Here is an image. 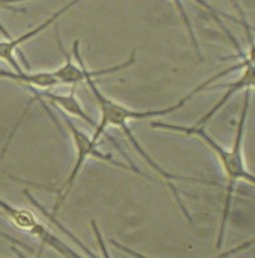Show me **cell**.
<instances>
[{
	"mask_svg": "<svg viewBox=\"0 0 255 258\" xmlns=\"http://www.w3.org/2000/svg\"><path fill=\"white\" fill-rule=\"evenodd\" d=\"M136 61V54L135 52L131 53L130 57L128 58L126 61L121 62L119 64H116L111 68L107 69H102L98 71H92L89 70L87 71L86 74V83L90 87L95 99L97 100L100 110H101V121L97 125L95 132L92 136V140L94 143L99 144L101 138L104 136L106 133V130L108 129L110 126L120 128L122 132L126 135L128 140L132 144L133 148L137 151V153L146 161L148 162L151 157L144 151L140 143L138 142L137 138L134 136L131 129L129 128L128 124L131 121H141V120H148V119H155L159 117H164L169 114H172L174 112L179 111L182 109L192 98H194L196 95H198L201 92L208 91V88L218 79H221L230 73L233 72V69L231 67L221 71L220 73L212 76L211 78L203 81L200 85H198L194 90H192L189 94H187L184 98H182L178 103L175 105H172L170 107L164 108V109H159V110H148V111H136L133 109H130L126 106L112 100L111 98L107 97L97 86V83L95 81L96 77H102L105 75H111L114 73L121 72L123 70H126L132 64H134Z\"/></svg>",
	"mask_w": 255,
	"mask_h": 258,
	"instance_id": "cell-1",
	"label": "cell"
},
{
	"mask_svg": "<svg viewBox=\"0 0 255 258\" xmlns=\"http://www.w3.org/2000/svg\"><path fill=\"white\" fill-rule=\"evenodd\" d=\"M249 107H250V90H246L243 107H242L239 122L236 128V135L234 138L233 145L230 149H226L223 146H221L216 140H214L204 130V127L195 126V125L181 126V125L165 123L161 121H154L151 123V126L154 129L169 131V132L178 133V134H182L189 137H196L200 139L218 158L219 163L227 179V186H226L225 203H224V208L222 213V220H221L218 240L216 244L217 249H219L222 245L225 228H226V222L228 219L230 206H231L236 184L238 182H245L252 186H254L255 184L254 175L250 173L249 170L247 169L245 159H244V154H243V143H244V136H245Z\"/></svg>",
	"mask_w": 255,
	"mask_h": 258,
	"instance_id": "cell-2",
	"label": "cell"
},
{
	"mask_svg": "<svg viewBox=\"0 0 255 258\" xmlns=\"http://www.w3.org/2000/svg\"><path fill=\"white\" fill-rule=\"evenodd\" d=\"M62 113V112H61ZM62 117L66 123V126L69 130L74 145H75V149H76V161L74 163V167L68 177V179L66 180V182L63 183V185L61 186V188L57 191V197H56V201L54 203L53 209L51 214H48L47 211L42 208L32 197L30 194H28V192H26L25 194L27 195V197L30 199V201L41 211L43 212V214L51 217V218H55L57 211L59 210V208L61 207V205L65 203V201L67 200V198L69 197V195L72 192V189L75 185V182L77 180V178L79 177L80 173L82 172V169L86 163L87 160L94 158L97 160H101L104 161L106 163H109L111 165H114L116 167H119L121 169H125V170H130V171H134L135 173H140L139 169L135 166H131V165H127L123 162H120L118 160H116L111 154H106L103 153L102 151H100L98 149L99 144L94 143L92 140V137H90L89 135H87L85 132L78 129L73 122L71 121V119L65 114L62 113Z\"/></svg>",
	"mask_w": 255,
	"mask_h": 258,
	"instance_id": "cell-3",
	"label": "cell"
},
{
	"mask_svg": "<svg viewBox=\"0 0 255 258\" xmlns=\"http://www.w3.org/2000/svg\"><path fill=\"white\" fill-rule=\"evenodd\" d=\"M241 56H243V73L241 74V76L239 77L238 80L226 84V85H218L216 87H209L208 90H213V89H222V88H226V91L224 93V95L222 96V98L215 104V106L209 111L207 112L197 123L195 126H200L203 127L207 122H209L225 105L226 103L238 92H241L243 90H250L254 88L255 82V67H254V43H253V39L251 40V44L249 45V48L247 50V52H243L240 51Z\"/></svg>",
	"mask_w": 255,
	"mask_h": 258,
	"instance_id": "cell-4",
	"label": "cell"
},
{
	"mask_svg": "<svg viewBox=\"0 0 255 258\" xmlns=\"http://www.w3.org/2000/svg\"><path fill=\"white\" fill-rule=\"evenodd\" d=\"M84 0H72L65 6H62L60 9H58L56 12H54L52 15H50L47 19H45L43 22H41L39 25L36 27L28 30L27 32L15 37V38H10L6 39L3 41H0V60H3L6 62L11 70L21 73L23 70L20 68L18 60L16 59L15 56V51L18 49V47L44 31L47 27H49L51 24L55 23L60 17H62L67 12H69L72 8H74L76 5L81 3Z\"/></svg>",
	"mask_w": 255,
	"mask_h": 258,
	"instance_id": "cell-5",
	"label": "cell"
},
{
	"mask_svg": "<svg viewBox=\"0 0 255 258\" xmlns=\"http://www.w3.org/2000/svg\"><path fill=\"white\" fill-rule=\"evenodd\" d=\"M34 94V97L31 99L30 104L35 101H47L50 104L57 107L62 113L69 114L71 116H74L76 118H79L92 126L96 129L97 123L85 112L82 105L80 104L79 100L76 97V87H73L72 92L69 95H60V94H53V93H39L35 90H31Z\"/></svg>",
	"mask_w": 255,
	"mask_h": 258,
	"instance_id": "cell-6",
	"label": "cell"
},
{
	"mask_svg": "<svg viewBox=\"0 0 255 258\" xmlns=\"http://www.w3.org/2000/svg\"><path fill=\"white\" fill-rule=\"evenodd\" d=\"M0 79L22 84L27 88H30L31 90H33L34 88L48 89L55 86H61L60 78L56 70H53L51 72L35 73H27L24 71L18 73L13 70H0Z\"/></svg>",
	"mask_w": 255,
	"mask_h": 258,
	"instance_id": "cell-7",
	"label": "cell"
},
{
	"mask_svg": "<svg viewBox=\"0 0 255 258\" xmlns=\"http://www.w3.org/2000/svg\"><path fill=\"white\" fill-rule=\"evenodd\" d=\"M49 220H50L52 223H54V224L57 226V228H59V229H60L67 236H69L76 244H78V245L83 249V251L86 252V253L90 256V258H98L94 252H92L84 243H82L72 232H70L68 229H66L65 226H62L59 222H57L56 218H50ZM91 225H92V229H93V231H94L95 237H96V239H97V242H98V245H99V247H100V250H101V253H102L103 258H113L112 257V255H111V253H110V251H109L108 246L106 245V241H105V238H104V236H103V233H102V231L100 230L99 225H98V223H97V221H96L95 219H93V220L91 221Z\"/></svg>",
	"mask_w": 255,
	"mask_h": 258,
	"instance_id": "cell-8",
	"label": "cell"
},
{
	"mask_svg": "<svg viewBox=\"0 0 255 258\" xmlns=\"http://www.w3.org/2000/svg\"><path fill=\"white\" fill-rule=\"evenodd\" d=\"M174 3H175V5L177 6V8H178V11H179V13H180V15H181V17H182V19H183V21H184V23H185V26L187 27V29H188V32H189V35H190V38H191V40H192V42H193V44H194V46L196 47V49L198 50V52H199V48H198V43H197V40H196V37H195V35H194V30H193V28H192V26H191V22H190V20H189V18H188V15H187V12H186V10H185V8H184V6H183V4H182V2H181V0H172ZM195 2H197L198 4H200L202 7H204L205 9H207L214 17H216L217 19H218V16H217V13H216V11L211 7V5H209L205 0H194Z\"/></svg>",
	"mask_w": 255,
	"mask_h": 258,
	"instance_id": "cell-9",
	"label": "cell"
},
{
	"mask_svg": "<svg viewBox=\"0 0 255 258\" xmlns=\"http://www.w3.org/2000/svg\"><path fill=\"white\" fill-rule=\"evenodd\" d=\"M25 1H30V0H0V9H7V10H16L14 5L17 3H22ZM0 34H2L5 39H10L12 38L8 30L4 27V25L0 22Z\"/></svg>",
	"mask_w": 255,
	"mask_h": 258,
	"instance_id": "cell-10",
	"label": "cell"
},
{
	"mask_svg": "<svg viewBox=\"0 0 255 258\" xmlns=\"http://www.w3.org/2000/svg\"><path fill=\"white\" fill-rule=\"evenodd\" d=\"M110 242L117 248V249H119V250H121L124 254H126L128 256H130V257L132 258H153L150 257V256H147V255H144V254H142V253H140V252H138V251H136V250H134V249H132V248H130V247H128L126 245H124V244H122V243H120V242H118V241H116V240H113V239H111L110 240ZM219 257V256H218ZM215 257V258H218Z\"/></svg>",
	"mask_w": 255,
	"mask_h": 258,
	"instance_id": "cell-11",
	"label": "cell"
},
{
	"mask_svg": "<svg viewBox=\"0 0 255 258\" xmlns=\"http://www.w3.org/2000/svg\"><path fill=\"white\" fill-rule=\"evenodd\" d=\"M0 213H1V211H0ZM0 236L1 237H3L4 239H6V240H8V241H10L11 243H13V244H16V245H19L20 247H22V248H24L25 250H29V251H31L32 249L28 246V245H26V244H24L23 242H21V241H19V240H17V239H15V238H13L12 236H10V235H8L7 233H4L3 231H0Z\"/></svg>",
	"mask_w": 255,
	"mask_h": 258,
	"instance_id": "cell-12",
	"label": "cell"
},
{
	"mask_svg": "<svg viewBox=\"0 0 255 258\" xmlns=\"http://www.w3.org/2000/svg\"><path fill=\"white\" fill-rule=\"evenodd\" d=\"M13 249H14V250H15V251H16V252H17V254H18V256H19V258H27V257H25V256H24V255H22V254H21V253H20V252H19V251H17V250H16V249H15V248H13Z\"/></svg>",
	"mask_w": 255,
	"mask_h": 258,
	"instance_id": "cell-13",
	"label": "cell"
}]
</instances>
